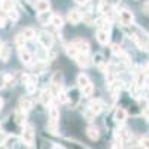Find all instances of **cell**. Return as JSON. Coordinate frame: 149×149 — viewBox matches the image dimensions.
Instances as JSON below:
<instances>
[{"mask_svg":"<svg viewBox=\"0 0 149 149\" xmlns=\"http://www.w3.org/2000/svg\"><path fill=\"white\" fill-rule=\"evenodd\" d=\"M21 139L24 143L31 145L34 140V127L31 124H24L22 125V133H21Z\"/></svg>","mask_w":149,"mask_h":149,"instance_id":"1","label":"cell"},{"mask_svg":"<svg viewBox=\"0 0 149 149\" xmlns=\"http://www.w3.org/2000/svg\"><path fill=\"white\" fill-rule=\"evenodd\" d=\"M37 40H39V43L45 48V49H49L52 48L54 45V37L51 33H46V31H40L39 36H37Z\"/></svg>","mask_w":149,"mask_h":149,"instance_id":"2","label":"cell"},{"mask_svg":"<svg viewBox=\"0 0 149 149\" xmlns=\"http://www.w3.org/2000/svg\"><path fill=\"white\" fill-rule=\"evenodd\" d=\"M119 22L122 24V26H133V22H134L133 12L128 10V9H122L119 12Z\"/></svg>","mask_w":149,"mask_h":149,"instance_id":"3","label":"cell"},{"mask_svg":"<svg viewBox=\"0 0 149 149\" xmlns=\"http://www.w3.org/2000/svg\"><path fill=\"white\" fill-rule=\"evenodd\" d=\"M18 57H19V60H21V63L26 64V66H30V64L33 63L31 54H30L24 46H19V48H18Z\"/></svg>","mask_w":149,"mask_h":149,"instance_id":"4","label":"cell"},{"mask_svg":"<svg viewBox=\"0 0 149 149\" xmlns=\"http://www.w3.org/2000/svg\"><path fill=\"white\" fill-rule=\"evenodd\" d=\"M67 19L73 24V26H76V24H79V22L84 19V17H82V14H81V10H78V9H72L69 14H67Z\"/></svg>","mask_w":149,"mask_h":149,"instance_id":"5","label":"cell"},{"mask_svg":"<svg viewBox=\"0 0 149 149\" xmlns=\"http://www.w3.org/2000/svg\"><path fill=\"white\" fill-rule=\"evenodd\" d=\"M76 61H78V64L81 66V67H88V66H91L93 64V60L86 55V52H79L76 57Z\"/></svg>","mask_w":149,"mask_h":149,"instance_id":"6","label":"cell"},{"mask_svg":"<svg viewBox=\"0 0 149 149\" xmlns=\"http://www.w3.org/2000/svg\"><path fill=\"white\" fill-rule=\"evenodd\" d=\"M95 37H97V40H98V43H102V45H107V43L110 42V36H109V30H103V29H100V30L97 31Z\"/></svg>","mask_w":149,"mask_h":149,"instance_id":"7","label":"cell"},{"mask_svg":"<svg viewBox=\"0 0 149 149\" xmlns=\"http://www.w3.org/2000/svg\"><path fill=\"white\" fill-rule=\"evenodd\" d=\"M72 43L78 48L79 52H86V54H88V51H90V43L86 42V40H84V39H76V40H73Z\"/></svg>","mask_w":149,"mask_h":149,"instance_id":"8","label":"cell"},{"mask_svg":"<svg viewBox=\"0 0 149 149\" xmlns=\"http://www.w3.org/2000/svg\"><path fill=\"white\" fill-rule=\"evenodd\" d=\"M19 109L24 110V112H29L33 109V100L31 98H27V97H21L19 100Z\"/></svg>","mask_w":149,"mask_h":149,"instance_id":"9","label":"cell"},{"mask_svg":"<svg viewBox=\"0 0 149 149\" xmlns=\"http://www.w3.org/2000/svg\"><path fill=\"white\" fill-rule=\"evenodd\" d=\"M51 18H52V14L48 10H42L39 12V15H37V21H39L40 24H48V22H51Z\"/></svg>","mask_w":149,"mask_h":149,"instance_id":"10","label":"cell"},{"mask_svg":"<svg viewBox=\"0 0 149 149\" xmlns=\"http://www.w3.org/2000/svg\"><path fill=\"white\" fill-rule=\"evenodd\" d=\"M9 57H10V48H9V45L5 43V45L0 46V60H2L3 63H8Z\"/></svg>","mask_w":149,"mask_h":149,"instance_id":"11","label":"cell"},{"mask_svg":"<svg viewBox=\"0 0 149 149\" xmlns=\"http://www.w3.org/2000/svg\"><path fill=\"white\" fill-rule=\"evenodd\" d=\"M15 122L18 125H24V124H27V116H26V112L24 110H17L15 112Z\"/></svg>","mask_w":149,"mask_h":149,"instance_id":"12","label":"cell"},{"mask_svg":"<svg viewBox=\"0 0 149 149\" xmlns=\"http://www.w3.org/2000/svg\"><path fill=\"white\" fill-rule=\"evenodd\" d=\"M127 119V110L124 107H118L115 110V121L116 122H124Z\"/></svg>","mask_w":149,"mask_h":149,"instance_id":"13","label":"cell"},{"mask_svg":"<svg viewBox=\"0 0 149 149\" xmlns=\"http://www.w3.org/2000/svg\"><path fill=\"white\" fill-rule=\"evenodd\" d=\"M90 109L94 112L95 115H98V113L103 110V103H102L100 100H93V102L90 103Z\"/></svg>","mask_w":149,"mask_h":149,"instance_id":"14","label":"cell"},{"mask_svg":"<svg viewBox=\"0 0 149 149\" xmlns=\"http://www.w3.org/2000/svg\"><path fill=\"white\" fill-rule=\"evenodd\" d=\"M52 100V91L51 90H43L42 91V95H40V102L43 104H49Z\"/></svg>","mask_w":149,"mask_h":149,"instance_id":"15","label":"cell"},{"mask_svg":"<svg viewBox=\"0 0 149 149\" xmlns=\"http://www.w3.org/2000/svg\"><path fill=\"white\" fill-rule=\"evenodd\" d=\"M51 3H49V0H37L36 2V10L37 12H42V10H48Z\"/></svg>","mask_w":149,"mask_h":149,"instance_id":"16","label":"cell"},{"mask_svg":"<svg viewBox=\"0 0 149 149\" xmlns=\"http://www.w3.org/2000/svg\"><path fill=\"white\" fill-rule=\"evenodd\" d=\"M21 34L26 37V40H31L33 37L36 36V31H34V29L33 27H26L22 31H21Z\"/></svg>","mask_w":149,"mask_h":149,"instance_id":"17","label":"cell"},{"mask_svg":"<svg viewBox=\"0 0 149 149\" xmlns=\"http://www.w3.org/2000/svg\"><path fill=\"white\" fill-rule=\"evenodd\" d=\"M51 24L55 29H61V27H63V24H64V19H63V17H60V15H52Z\"/></svg>","mask_w":149,"mask_h":149,"instance_id":"18","label":"cell"},{"mask_svg":"<svg viewBox=\"0 0 149 149\" xmlns=\"http://www.w3.org/2000/svg\"><path fill=\"white\" fill-rule=\"evenodd\" d=\"M86 136H88L91 140H97L98 137H100V133H98V130L94 128V127H88L86 128Z\"/></svg>","mask_w":149,"mask_h":149,"instance_id":"19","label":"cell"},{"mask_svg":"<svg viewBox=\"0 0 149 149\" xmlns=\"http://www.w3.org/2000/svg\"><path fill=\"white\" fill-rule=\"evenodd\" d=\"M90 82H91V81H90V78L86 76V74H84V73H81L79 76H78V85H79V88H81V90L84 88V86L88 85Z\"/></svg>","mask_w":149,"mask_h":149,"instance_id":"20","label":"cell"},{"mask_svg":"<svg viewBox=\"0 0 149 149\" xmlns=\"http://www.w3.org/2000/svg\"><path fill=\"white\" fill-rule=\"evenodd\" d=\"M46 128H48V131H49V133L57 134V131H58V121L49 119V121H48V125H46Z\"/></svg>","mask_w":149,"mask_h":149,"instance_id":"21","label":"cell"},{"mask_svg":"<svg viewBox=\"0 0 149 149\" xmlns=\"http://www.w3.org/2000/svg\"><path fill=\"white\" fill-rule=\"evenodd\" d=\"M49 119H54V121L60 119V110L55 106H49Z\"/></svg>","mask_w":149,"mask_h":149,"instance_id":"22","label":"cell"},{"mask_svg":"<svg viewBox=\"0 0 149 149\" xmlns=\"http://www.w3.org/2000/svg\"><path fill=\"white\" fill-rule=\"evenodd\" d=\"M66 51H67V54H69L70 57H73V58H74V57H76V55L79 54V51H78V48L74 46L73 43H70V45H69V46L66 48Z\"/></svg>","mask_w":149,"mask_h":149,"instance_id":"23","label":"cell"},{"mask_svg":"<svg viewBox=\"0 0 149 149\" xmlns=\"http://www.w3.org/2000/svg\"><path fill=\"white\" fill-rule=\"evenodd\" d=\"M82 93H84V95H85V97H90V95H93V93H94V85L90 82L86 86H84V88H82Z\"/></svg>","mask_w":149,"mask_h":149,"instance_id":"24","label":"cell"},{"mask_svg":"<svg viewBox=\"0 0 149 149\" xmlns=\"http://www.w3.org/2000/svg\"><path fill=\"white\" fill-rule=\"evenodd\" d=\"M17 137H15V136H12V137H8V139H5L3 140V146L5 148H10V146H14L15 143H17Z\"/></svg>","mask_w":149,"mask_h":149,"instance_id":"25","label":"cell"},{"mask_svg":"<svg viewBox=\"0 0 149 149\" xmlns=\"http://www.w3.org/2000/svg\"><path fill=\"white\" fill-rule=\"evenodd\" d=\"M61 81H63V74H61L60 72H55L54 76L51 79V84H57V85H61Z\"/></svg>","mask_w":149,"mask_h":149,"instance_id":"26","label":"cell"},{"mask_svg":"<svg viewBox=\"0 0 149 149\" xmlns=\"http://www.w3.org/2000/svg\"><path fill=\"white\" fill-rule=\"evenodd\" d=\"M26 37H24L21 33L19 34H17V37H15V43H17V46L19 48V46H24V45H26Z\"/></svg>","mask_w":149,"mask_h":149,"instance_id":"27","label":"cell"},{"mask_svg":"<svg viewBox=\"0 0 149 149\" xmlns=\"http://www.w3.org/2000/svg\"><path fill=\"white\" fill-rule=\"evenodd\" d=\"M2 8H3L6 12H9L10 9H14V2H12V0H5V2L2 3Z\"/></svg>","mask_w":149,"mask_h":149,"instance_id":"28","label":"cell"},{"mask_svg":"<svg viewBox=\"0 0 149 149\" xmlns=\"http://www.w3.org/2000/svg\"><path fill=\"white\" fill-rule=\"evenodd\" d=\"M84 116H85V119H86V121H93V119L95 118V113H94V112H93V110H91V109L88 107V109L85 110Z\"/></svg>","mask_w":149,"mask_h":149,"instance_id":"29","label":"cell"},{"mask_svg":"<svg viewBox=\"0 0 149 149\" xmlns=\"http://www.w3.org/2000/svg\"><path fill=\"white\" fill-rule=\"evenodd\" d=\"M93 63H94L95 66H102V64H103V55H102V54H95L94 58H93Z\"/></svg>","mask_w":149,"mask_h":149,"instance_id":"30","label":"cell"},{"mask_svg":"<svg viewBox=\"0 0 149 149\" xmlns=\"http://www.w3.org/2000/svg\"><path fill=\"white\" fill-rule=\"evenodd\" d=\"M6 18H8V12L3 8H0V26H3V22L6 21Z\"/></svg>","mask_w":149,"mask_h":149,"instance_id":"31","label":"cell"},{"mask_svg":"<svg viewBox=\"0 0 149 149\" xmlns=\"http://www.w3.org/2000/svg\"><path fill=\"white\" fill-rule=\"evenodd\" d=\"M112 52H113L115 55H122V49L119 45H113L112 46Z\"/></svg>","mask_w":149,"mask_h":149,"instance_id":"32","label":"cell"},{"mask_svg":"<svg viewBox=\"0 0 149 149\" xmlns=\"http://www.w3.org/2000/svg\"><path fill=\"white\" fill-rule=\"evenodd\" d=\"M57 95H58V100H60L61 103H67L69 98H67V94H66V93H58Z\"/></svg>","mask_w":149,"mask_h":149,"instance_id":"33","label":"cell"},{"mask_svg":"<svg viewBox=\"0 0 149 149\" xmlns=\"http://www.w3.org/2000/svg\"><path fill=\"white\" fill-rule=\"evenodd\" d=\"M6 85V74H0V90Z\"/></svg>","mask_w":149,"mask_h":149,"instance_id":"34","label":"cell"},{"mask_svg":"<svg viewBox=\"0 0 149 149\" xmlns=\"http://www.w3.org/2000/svg\"><path fill=\"white\" fill-rule=\"evenodd\" d=\"M143 12H145V14L149 17V0H146L145 5H143Z\"/></svg>","mask_w":149,"mask_h":149,"instance_id":"35","label":"cell"},{"mask_svg":"<svg viewBox=\"0 0 149 149\" xmlns=\"http://www.w3.org/2000/svg\"><path fill=\"white\" fill-rule=\"evenodd\" d=\"M140 145H142L143 148H149V139H148V137H145V139H142V142H140Z\"/></svg>","mask_w":149,"mask_h":149,"instance_id":"36","label":"cell"},{"mask_svg":"<svg viewBox=\"0 0 149 149\" xmlns=\"http://www.w3.org/2000/svg\"><path fill=\"white\" fill-rule=\"evenodd\" d=\"M74 2H76L78 5H85L86 2H88V0H74Z\"/></svg>","mask_w":149,"mask_h":149,"instance_id":"37","label":"cell"},{"mask_svg":"<svg viewBox=\"0 0 149 149\" xmlns=\"http://www.w3.org/2000/svg\"><path fill=\"white\" fill-rule=\"evenodd\" d=\"M3 107V98H0V109Z\"/></svg>","mask_w":149,"mask_h":149,"instance_id":"38","label":"cell"},{"mask_svg":"<svg viewBox=\"0 0 149 149\" xmlns=\"http://www.w3.org/2000/svg\"><path fill=\"white\" fill-rule=\"evenodd\" d=\"M0 46H2V43H0Z\"/></svg>","mask_w":149,"mask_h":149,"instance_id":"39","label":"cell"}]
</instances>
